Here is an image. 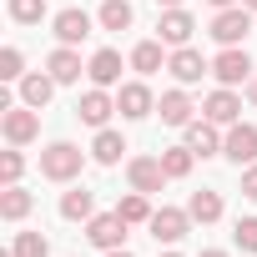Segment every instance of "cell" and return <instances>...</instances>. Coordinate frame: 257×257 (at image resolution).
Wrapping results in <instances>:
<instances>
[{"label":"cell","mask_w":257,"mask_h":257,"mask_svg":"<svg viewBox=\"0 0 257 257\" xmlns=\"http://www.w3.org/2000/svg\"><path fill=\"white\" fill-rule=\"evenodd\" d=\"M86 36H91V16H86V11L71 6V11L56 16V41H61V46H76V41H86Z\"/></svg>","instance_id":"obj_11"},{"label":"cell","mask_w":257,"mask_h":257,"mask_svg":"<svg viewBox=\"0 0 257 257\" xmlns=\"http://www.w3.org/2000/svg\"><path fill=\"white\" fill-rule=\"evenodd\" d=\"M56 86H61L56 76H26V81H21V101L41 111V106H46V101L56 96Z\"/></svg>","instance_id":"obj_18"},{"label":"cell","mask_w":257,"mask_h":257,"mask_svg":"<svg viewBox=\"0 0 257 257\" xmlns=\"http://www.w3.org/2000/svg\"><path fill=\"white\" fill-rule=\"evenodd\" d=\"M212 76L222 81V86H237V81H252V56L247 51H237V46H227L217 61H212Z\"/></svg>","instance_id":"obj_7"},{"label":"cell","mask_w":257,"mask_h":257,"mask_svg":"<svg viewBox=\"0 0 257 257\" xmlns=\"http://www.w3.org/2000/svg\"><path fill=\"white\" fill-rule=\"evenodd\" d=\"M16 257H51V242L41 237V232H16V247H11Z\"/></svg>","instance_id":"obj_27"},{"label":"cell","mask_w":257,"mask_h":257,"mask_svg":"<svg viewBox=\"0 0 257 257\" xmlns=\"http://www.w3.org/2000/svg\"><path fill=\"white\" fill-rule=\"evenodd\" d=\"M202 257H227V252H217V247H207V252H202Z\"/></svg>","instance_id":"obj_38"},{"label":"cell","mask_w":257,"mask_h":257,"mask_svg":"<svg viewBox=\"0 0 257 257\" xmlns=\"http://www.w3.org/2000/svg\"><path fill=\"white\" fill-rule=\"evenodd\" d=\"M126 222L121 212H101V217H91L86 222V237H91V247H101V252H116L121 242H126Z\"/></svg>","instance_id":"obj_2"},{"label":"cell","mask_w":257,"mask_h":257,"mask_svg":"<svg viewBox=\"0 0 257 257\" xmlns=\"http://www.w3.org/2000/svg\"><path fill=\"white\" fill-rule=\"evenodd\" d=\"M21 172H26V157H21V152H6V157H0V182H6V187H16Z\"/></svg>","instance_id":"obj_31"},{"label":"cell","mask_w":257,"mask_h":257,"mask_svg":"<svg viewBox=\"0 0 257 257\" xmlns=\"http://www.w3.org/2000/svg\"><path fill=\"white\" fill-rule=\"evenodd\" d=\"M187 147H192L197 157H217V152H222V142H217V121H192V126H187Z\"/></svg>","instance_id":"obj_16"},{"label":"cell","mask_w":257,"mask_h":257,"mask_svg":"<svg viewBox=\"0 0 257 257\" xmlns=\"http://www.w3.org/2000/svg\"><path fill=\"white\" fill-rule=\"evenodd\" d=\"M36 132H41V116H36V106H6V142L11 147H26V142H36Z\"/></svg>","instance_id":"obj_5"},{"label":"cell","mask_w":257,"mask_h":257,"mask_svg":"<svg viewBox=\"0 0 257 257\" xmlns=\"http://www.w3.org/2000/svg\"><path fill=\"white\" fill-rule=\"evenodd\" d=\"M21 66H26V56H21L16 46L0 51V81H21Z\"/></svg>","instance_id":"obj_30"},{"label":"cell","mask_w":257,"mask_h":257,"mask_svg":"<svg viewBox=\"0 0 257 257\" xmlns=\"http://www.w3.org/2000/svg\"><path fill=\"white\" fill-rule=\"evenodd\" d=\"M202 111H207V121H217V126H232V121L242 116V101H237V96L222 86V91H212V96H207V106H202Z\"/></svg>","instance_id":"obj_14"},{"label":"cell","mask_w":257,"mask_h":257,"mask_svg":"<svg viewBox=\"0 0 257 257\" xmlns=\"http://www.w3.org/2000/svg\"><path fill=\"white\" fill-rule=\"evenodd\" d=\"M132 66H137L142 76H152V71H162V41H142V46L132 51Z\"/></svg>","instance_id":"obj_25"},{"label":"cell","mask_w":257,"mask_h":257,"mask_svg":"<svg viewBox=\"0 0 257 257\" xmlns=\"http://www.w3.org/2000/svg\"><path fill=\"white\" fill-rule=\"evenodd\" d=\"M187 212H192V222H202V227H207V222H217V217H222V197H217V192H192Z\"/></svg>","instance_id":"obj_22"},{"label":"cell","mask_w":257,"mask_h":257,"mask_svg":"<svg viewBox=\"0 0 257 257\" xmlns=\"http://www.w3.org/2000/svg\"><path fill=\"white\" fill-rule=\"evenodd\" d=\"M222 157L237 162V167H252V162H257V126L232 121V132H227V142H222Z\"/></svg>","instance_id":"obj_3"},{"label":"cell","mask_w":257,"mask_h":257,"mask_svg":"<svg viewBox=\"0 0 257 257\" xmlns=\"http://www.w3.org/2000/svg\"><path fill=\"white\" fill-rule=\"evenodd\" d=\"M132 21H137V11L126 6V0H106V6H101V26L106 31H126Z\"/></svg>","instance_id":"obj_24"},{"label":"cell","mask_w":257,"mask_h":257,"mask_svg":"<svg viewBox=\"0 0 257 257\" xmlns=\"http://www.w3.org/2000/svg\"><path fill=\"white\" fill-rule=\"evenodd\" d=\"M116 111H121L126 121H142V116H152V111H157V101H152V91H147L142 81H132V86H121Z\"/></svg>","instance_id":"obj_10"},{"label":"cell","mask_w":257,"mask_h":257,"mask_svg":"<svg viewBox=\"0 0 257 257\" xmlns=\"http://www.w3.org/2000/svg\"><path fill=\"white\" fill-rule=\"evenodd\" d=\"M187 222H192V212H177V207H162V212H152V237L157 242H182L187 237Z\"/></svg>","instance_id":"obj_9"},{"label":"cell","mask_w":257,"mask_h":257,"mask_svg":"<svg viewBox=\"0 0 257 257\" xmlns=\"http://www.w3.org/2000/svg\"><path fill=\"white\" fill-rule=\"evenodd\" d=\"M192 162H197V152H192V147H172V152H162L167 177H187V172H192Z\"/></svg>","instance_id":"obj_26"},{"label":"cell","mask_w":257,"mask_h":257,"mask_svg":"<svg viewBox=\"0 0 257 257\" xmlns=\"http://www.w3.org/2000/svg\"><path fill=\"white\" fill-rule=\"evenodd\" d=\"M91 207H96V197L81 192V187L61 197V217H66V222H91Z\"/></svg>","instance_id":"obj_21"},{"label":"cell","mask_w":257,"mask_h":257,"mask_svg":"<svg viewBox=\"0 0 257 257\" xmlns=\"http://www.w3.org/2000/svg\"><path fill=\"white\" fill-rule=\"evenodd\" d=\"M242 197H252V202H257V162L242 172Z\"/></svg>","instance_id":"obj_33"},{"label":"cell","mask_w":257,"mask_h":257,"mask_svg":"<svg viewBox=\"0 0 257 257\" xmlns=\"http://www.w3.org/2000/svg\"><path fill=\"white\" fill-rule=\"evenodd\" d=\"M31 212V192L26 187H6V192H0V217H6V222H21Z\"/></svg>","instance_id":"obj_23"},{"label":"cell","mask_w":257,"mask_h":257,"mask_svg":"<svg viewBox=\"0 0 257 257\" xmlns=\"http://www.w3.org/2000/svg\"><path fill=\"white\" fill-rule=\"evenodd\" d=\"M126 222H152V207H147V192H132V197H121V207H116Z\"/></svg>","instance_id":"obj_29"},{"label":"cell","mask_w":257,"mask_h":257,"mask_svg":"<svg viewBox=\"0 0 257 257\" xmlns=\"http://www.w3.org/2000/svg\"><path fill=\"white\" fill-rule=\"evenodd\" d=\"M232 237H237L242 252H257V217H237V232Z\"/></svg>","instance_id":"obj_32"},{"label":"cell","mask_w":257,"mask_h":257,"mask_svg":"<svg viewBox=\"0 0 257 257\" xmlns=\"http://www.w3.org/2000/svg\"><path fill=\"white\" fill-rule=\"evenodd\" d=\"M46 16V0H11V21L16 26H36Z\"/></svg>","instance_id":"obj_28"},{"label":"cell","mask_w":257,"mask_h":257,"mask_svg":"<svg viewBox=\"0 0 257 257\" xmlns=\"http://www.w3.org/2000/svg\"><path fill=\"white\" fill-rule=\"evenodd\" d=\"M167 71H172V76H177L182 86H197V81H202V76H207L212 66H207V61H202V56H197L192 46H177V51H172V61H167Z\"/></svg>","instance_id":"obj_8"},{"label":"cell","mask_w":257,"mask_h":257,"mask_svg":"<svg viewBox=\"0 0 257 257\" xmlns=\"http://www.w3.org/2000/svg\"><path fill=\"white\" fill-rule=\"evenodd\" d=\"M247 101H257V76H252V81H247Z\"/></svg>","instance_id":"obj_35"},{"label":"cell","mask_w":257,"mask_h":257,"mask_svg":"<svg viewBox=\"0 0 257 257\" xmlns=\"http://www.w3.org/2000/svg\"><path fill=\"white\" fill-rule=\"evenodd\" d=\"M157 111H162L167 126H192V101H187V91H167V96L157 101Z\"/></svg>","instance_id":"obj_17"},{"label":"cell","mask_w":257,"mask_h":257,"mask_svg":"<svg viewBox=\"0 0 257 257\" xmlns=\"http://www.w3.org/2000/svg\"><path fill=\"white\" fill-rule=\"evenodd\" d=\"M157 31H162V41H167V46H187V41H192V31H197V21L177 6V11H167V16H162V26H157Z\"/></svg>","instance_id":"obj_13"},{"label":"cell","mask_w":257,"mask_h":257,"mask_svg":"<svg viewBox=\"0 0 257 257\" xmlns=\"http://www.w3.org/2000/svg\"><path fill=\"white\" fill-rule=\"evenodd\" d=\"M207 6H217V11H227V6H242V0H207Z\"/></svg>","instance_id":"obj_34"},{"label":"cell","mask_w":257,"mask_h":257,"mask_svg":"<svg viewBox=\"0 0 257 257\" xmlns=\"http://www.w3.org/2000/svg\"><path fill=\"white\" fill-rule=\"evenodd\" d=\"M81 167H86V152L71 142H51L41 152V177H51V182H71V177H81Z\"/></svg>","instance_id":"obj_1"},{"label":"cell","mask_w":257,"mask_h":257,"mask_svg":"<svg viewBox=\"0 0 257 257\" xmlns=\"http://www.w3.org/2000/svg\"><path fill=\"white\" fill-rule=\"evenodd\" d=\"M46 71H51V76H56L61 86H71V81H81V71H86V66H81V56H76L71 46H61V51H51Z\"/></svg>","instance_id":"obj_15"},{"label":"cell","mask_w":257,"mask_h":257,"mask_svg":"<svg viewBox=\"0 0 257 257\" xmlns=\"http://www.w3.org/2000/svg\"><path fill=\"white\" fill-rule=\"evenodd\" d=\"M157 6H167V11H177V6H182V0H157Z\"/></svg>","instance_id":"obj_36"},{"label":"cell","mask_w":257,"mask_h":257,"mask_svg":"<svg viewBox=\"0 0 257 257\" xmlns=\"http://www.w3.org/2000/svg\"><path fill=\"white\" fill-rule=\"evenodd\" d=\"M242 6H247V11H257V0H242Z\"/></svg>","instance_id":"obj_39"},{"label":"cell","mask_w":257,"mask_h":257,"mask_svg":"<svg viewBox=\"0 0 257 257\" xmlns=\"http://www.w3.org/2000/svg\"><path fill=\"white\" fill-rule=\"evenodd\" d=\"M121 152H126L121 132H106V126H101V132H96V147H91V157H96L101 167H116V162H121Z\"/></svg>","instance_id":"obj_19"},{"label":"cell","mask_w":257,"mask_h":257,"mask_svg":"<svg viewBox=\"0 0 257 257\" xmlns=\"http://www.w3.org/2000/svg\"><path fill=\"white\" fill-rule=\"evenodd\" d=\"M106 257H132V252H126V247H116V252H106Z\"/></svg>","instance_id":"obj_37"},{"label":"cell","mask_w":257,"mask_h":257,"mask_svg":"<svg viewBox=\"0 0 257 257\" xmlns=\"http://www.w3.org/2000/svg\"><path fill=\"white\" fill-rule=\"evenodd\" d=\"M162 257H182V252H162Z\"/></svg>","instance_id":"obj_40"},{"label":"cell","mask_w":257,"mask_h":257,"mask_svg":"<svg viewBox=\"0 0 257 257\" xmlns=\"http://www.w3.org/2000/svg\"><path fill=\"white\" fill-rule=\"evenodd\" d=\"M111 111H116V101H111L101 86H96V91H86V96L76 101V116H81L86 126H106V116H111Z\"/></svg>","instance_id":"obj_12"},{"label":"cell","mask_w":257,"mask_h":257,"mask_svg":"<svg viewBox=\"0 0 257 257\" xmlns=\"http://www.w3.org/2000/svg\"><path fill=\"white\" fill-rule=\"evenodd\" d=\"M126 177H132V192H162V182H167V167H162V157H132L126 162Z\"/></svg>","instance_id":"obj_6"},{"label":"cell","mask_w":257,"mask_h":257,"mask_svg":"<svg viewBox=\"0 0 257 257\" xmlns=\"http://www.w3.org/2000/svg\"><path fill=\"white\" fill-rule=\"evenodd\" d=\"M86 71H91L96 86H111V81H121V56H116V51H96Z\"/></svg>","instance_id":"obj_20"},{"label":"cell","mask_w":257,"mask_h":257,"mask_svg":"<svg viewBox=\"0 0 257 257\" xmlns=\"http://www.w3.org/2000/svg\"><path fill=\"white\" fill-rule=\"evenodd\" d=\"M247 31H252V11H247V6H227V11H217V21H212V36H217L222 46L247 41Z\"/></svg>","instance_id":"obj_4"}]
</instances>
